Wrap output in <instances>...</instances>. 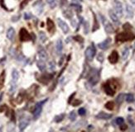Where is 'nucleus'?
<instances>
[{
    "mask_svg": "<svg viewBox=\"0 0 135 132\" xmlns=\"http://www.w3.org/2000/svg\"><path fill=\"white\" fill-rule=\"evenodd\" d=\"M46 3L51 8H55L57 6V0H46Z\"/></svg>",
    "mask_w": 135,
    "mask_h": 132,
    "instance_id": "25",
    "label": "nucleus"
},
{
    "mask_svg": "<svg viewBox=\"0 0 135 132\" xmlns=\"http://www.w3.org/2000/svg\"><path fill=\"white\" fill-rule=\"evenodd\" d=\"M97 59H98V60H99V62H103V60H104V55H103V54H102V53H99V55L97 56Z\"/></svg>",
    "mask_w": 135,
    "mask_h": 132,
    "instance_id": "40",
    "label": "nucleus"
},
{
    "mask_svg": "<svg viewBox=\"0 0 135 132\" xmlns=\"http://www.w3.org/2000/svg\"><path fill=\"white\" fill-rule=\"evenodd\" d=\"M38 56H39L41 60L44 61L47 60V53L46 52L45 50H43V49H41V50H39V51H38Z\"/></svg>",
    "mask_w": 135,
    "mask_h": 132,
    "instance_id": "16",
    "label": "nucleus"
},
{
    "mask_svg": "<svg viewBox=\"0 0 135 132\" xmlns=\"http://www.w3.org/2000/svg\"><path fill=\"white\" fill-rule=\"evenodd\" d=\"M12 77H13V82H17V79H19V73L17 70H13V73H12Z\"/></svg>",
    "mask_w": 135,
    "mask_h": 132,
    "instance_id": "23",
    "label": "nucleus"
},
{
    "mask_svg": "<svg viewBox=\"0 0 135 132\" xmlns=\"http://www.w3.org/2000/svg\"><path fill=\"white\" fill-rule=\"evenodd\" d=\"M135 38V36L132 32H121L119 33L118 35L115 36V39H116V41H132Z\"/></svg>",
    "mask_w": 135,
    "mask_h": 132,
    "instance_id": "1",
    "label": "nucleus"
},
{
    "mask_svg": "<svg viewBox=\"0 0 135 132\" xmlns=\"http://www.w3.org/2000/svg\"><path fill=\"white\" fill-rule=\"evenodd\" d=\"M126 16L128 18H132L133 17V8L129 5V4H126Z\"/></svg>",
    "mask_w": 135,
    "mask_h": 132,
    "instance_id": "15",
    "label": "nucleus"
},
{
    "mask_svg": "<svg viewBox=\"0 0 135 132\" xmlns=\"http://www.w3.org/2000/svg\"><path fill=\"white\" fill-rule=\"evenodd\" d=\"M110 44H111V39H110V38H107V39H105L104 41L99 43L98 44V47L99 49H101V50L105 51V50H107V49L109 47Z\"/></svg>",
    "mask_w": 135,
    "mask_h": 132,
    "instance_id": "9",
    "label": "nucleus"
},
{
    "mask_svg": "<svg viewBox=\"0 0 135 132\" xmlns=\"http://www.w3.org/2000/svg\"><path fill=\"white\" fill-rule=\"evenodd\" d=\"M124 93H120L116 98V102L118 104H121L122 102H124Z\"/></svg>",
    "mask_w": 135,
    "mask_h": 132,
    "instance_id": "28",
    "label": "nucleus"
},
{
    "mask_svg": "<svg viewBox=\"0 0 135 132\" xmlns=\"http://www.w3.org/2000/svg\"><path fill=\"white\" fill-rule=\"evenodd\" d=\"M30 2V0H23V1L21 3V4H20V8L21 9H22L23 8H25V6L27 5V4Z\"/></svg>",
    "mask_w": 135,
    "mask_h": 132,
    "instance_id": "37",
    "label": "nucleus"
},
{
    "mask_svg": "<svg viewBox=\"0 0 135 132\" xmlns=\"http://www.w3.org/2000/svg\"><path fill=\"white\" fill-rule=\"evenodd\" d=\"M124 97H125V99H126V102H133L134 101V96L132 93H128Z\"/></svg>",
    "mask_w": 135,
    "mask_h": 132,
    "instance_id": "26",
    "label": "nucleus"
},
{
    "mask_svg": "<svg viewBox=\"0 0 135 132\" xmlns=\"http://www.w3.org/2000/svg\"><path fill=\"white\" fill-rule=\"evenodd\" d=\"M78 113H79L80 116H85V113H86V111H85V109L84 108V107H81V108L79 109Z\"/></svg>",
    "mask_w": 135,
    "mask_h": 132,
    "instance_id": "38",
    "label": "nucleus"
},
{
    "mask_svg": "<svg viewBox=\"0 0 135 132\" xmlns=\"http://www.w3.org/2000/svg\"><path fill=\"white\" fill-rule=\"evenodd\" d=\"M57 23H58V26L60 27V28L62 30V32H63L65 34L68 33V32H69V27L66 24V22H65L63 20H61V18H58V19H57Z\"/></svg>",
    "mask_w": 135,
    "mask_h": 132,
    "instance_id": "10",
    "label": "nucleus"
},
{
    "mask_svg": "<svg viewBox=\"0 0 135 132\" xmlns=\"http://www.w3.org/2000/svg\"><path fill=\"white\" fill-rule=\"evenodd\" d=\"M94 20H95V24H94V28H93V32H95L97 29H99V24H98V22H97V19H96V17L94 14Z\"/></svg>",
    "mask_w": 135,
    "mask_h": 132,
    "instance_id": "32",
    "label": "nucleus"
},
{
    "mask_svg": "<svg viewBox=\"0 0 135 132\" xmlns=\"http://www.w3.org/2000/svg\"><path fill=\"white\" fill-rule=\"evenodd\" d=\"M64 117H65V114H61V115H59V116H56V120H55V121H56V122H61L62 120L64 119Z\"/></svg>",
    "mask_w": 135,
    "mask_h": 132,
    "instance_id": "34",
    "label": "nucleus"
},
{
    "mask_svg": "<svg viewBox=\"0 0 135 132\" xmlns=\"http://www.w3.org/2000/svg\"><path fill=\"white\" fill-rule=\"evenodd\" d=\"M104 89L105 93L109 96H114L115 92V89H113V86L110 84V82H107L104 85Z\"/></svg>",
    "mask_w": 135,
    "mask_h": 132,
    "instance_id": "8",
    "label": "nucleus"
},
{
    "mask_svg": "<svg viewBox=\"0 0 135 132\" xmlns=\"http://www.w3.org/2000/svg\"><path fill=\"white\" fill-rule=\"evenodd\" d=\"M71 6L73 8H75V11L78 12H81V10H82V7H81L80 5H79V4H77V3H71Z\"/></svg>",
    "mask_w": 135,
    "mask_h": 132,
    "instance_id": "29",
    "label": "nucleus"
},
{
    "mask_svg": "<svg viewBox=\"0 0 135 132\" xmlns=\"http://www.w3.org/2000/svg\"><path fill=\"white\" fill-rule=\"evenodd\" d=\"M88 27H89V23L87 22H85V34H88V32H89L88 31V29H89Z\"/></svg>",
    "mask_w": 135,
    "mask_h": 132,
    "instance_id": "42",
    "label": "nucleus"
},
{
    "mask_svg": "<svg viewBox=\"0 0 135 132\" xmlns=\"http://www.w3.org/2000/svg\"><path fill=\"white\" fill-rule=\"evenodd\" d=\"M80 103H81V101H80V100H75L73 102H71V104L73 105L74 106H78V105H80Z\"/></svg>",
    "mask_w": 135,
    "mask_h": 132,
    "instance_id": "41",
    "label": "nucleus"
},
{
    "mask_svg": "<svg viewBox=\"0 0 135 132\" xmlns=\"http://www.w3.org/2000/svg\"><path fill=\"white\" fill-rule=\"evenodd\" d=\"M28 123H29V121L27 120V119H22L21 120L20 123H19V130H24V129L26 128V127L27 126Z\"/></svg>",
    "mask_w": 135,
    "mask_h": 132,
    "instance_id": "18",
    "label": "nucleus"
},
{
    "mask_svg": "<svg viewBox=\"0 0 135 132\" xmlns=\"http://www.w3.org/2000/svg\"><path fill=\"white\" fill-rule=\"evenodd\" d=\"M109 17L110 18H111V20L113 21V22H114L115 24H117V25H119V17L116 13H115V12H114L113 10H110L109 11Z\"/></svg>",
    "mask_w": 135,
    "mask_h": 132,
    "instance_id": "13",
    "label": "nucleus"
},
{
    "mask_svg": "<svg viewBox=\"0 0 135 132\" xmlns=\"http://www.w3.org/2000/svg\"><path fill=\"white\" fill-rule=\"evenodd\" d=\"M90 73V69H89V65L87 64H85V70L83 71V77H87V75Z\"/></svg>",
    "mask_w": 135,
    "mask_h": 132,
    "instance_id": "31",
    "label": "nucleus"
},
{
    "mask_svg": "<svg viewBox=\"0 0 135 132\" xmlns=\"http://www.w3.org/2000/svg\"><path fill=\"white\" fill-rule=\"evenodd\" d=\"M128 128V126L126 125H124V123L122 125H120V130H127Z\"/></svg>",
    "mask_w": 135,
    "mask_h": 132,
    "instance_id": "43",
    "label": "nucleus"
},
{
    "mask_svg": "<svg viewBox=\"0 0 135 132\" xmlns=\"http://www.w3.org/2000/svg\"><path fill=\"white\" fill-rule=\"evenodd\" d=\"M95 53H96V50H95V47L94 46V44H92L91 46H90L87 49L85 50V55L86 60L88 61H91L94 59L95 55Z\"/></svg>",
    "mask_w": 135,
    "mask_h": 132,
    "instance_id": "3",
    "label": "nucleus"
},
{
    "mask_svg": "<svg viewBox=\"0 0 135 132\" xmlns=\"http://www.w3.org/2000/svg\"><path fill=\"white\" fill-rule=\"evenodd\" d=\"M67 3V0H61V6L63 7L64 5H66Z\"/></svg>",
    "mask_w": 135,
    "mask_h": 132,
    "instance_id": "44",
    "label": "nucleus"
},
{
    "mask_svg": "<svg viewBox=\"0 0 135 132\" xmlns=\"http://www.w3.org/2000/svg\"><path fill=\"white\" fill-rule=\"evenodd\" d=\"M2 97H3V94H0V101L2 100Z\"/></svg>",
    "mask_w": 135,
    "mask_h": 132,
    "instance_id": "45",
    "label": "nucleus"
},
{
    "mask_svg": "<svg viewBox=\"0 0 135 132\" xmlns=\"http://www.w3.org/2000/svg\"><path fill=\"white\" fill-rule=\"evenodd\" d=\"M129 55V49L128 48H125L123 53H122V58H123V60H127V58L128 57Z\"/></svg>",
    "mask_w": 135,
    "mask_h": 132,
    "instance_id": "24",
    "label": "nucleus"
},
{
    "mask_svg": "<svg viewBox=\"0 0 135 132\" xmlns=\"http://www.w3.org/2000/svg\"><path fill=\"white\" fill-rule=\"evenodd\" d=\"M69 118H70V120L71 121H75V119H76V114H75V112L73 111H71V113H70V115H69Z\"/></svg>",
    "mask_w": 135,
    "mask_h": 132,
    "instance_id": "35",
    "label": "nucleus"
},
{
    "mask_svg": "<svg viewBox=\"0 0 135 132\" xmlns=\"http://www.w3.org/2000/svg\"><path fill=\"white\" fill-rule=\"evenodd\" d=\"M63 16L68 19H71L72 17H73V13L70 10V9H66V10L63 11Z\"/></svg>",
    "mask_w": 135,
    "mask_h": 132,
    "instance_id": "22",
    "label": "nucleus"
},
{
    "mask_svg": "<svg viewBox=\"0 0 135 132\" xmlns=\"http://www.w3.org/2000/svg\"><path fill=\"white\" fill-rule=\"evenodd\" d=\"M99 17H101V19H102V22L104 24V30L105 32L109 33V34H111L114 32V27L112 26V24L109 22L107 20H106V18L103 16V15H101V14H99Z\"/></svg>",
    "mask_w": 135,
    "mask_h": 132,
    "instance_id": "4",
    "label": "nucleus"
},
{
    "mask_svg": "<svg viewBox=\"0 0 135 132\" xmlns=\"http://www.w3.org/2000/svg\"><path fill=\"white\" fill-rule=\"evenodd\" d=\"M115 122H116L117 125H120L124 122V119L123 118V117H117V118L115 119Z\"/></svg>",
    "mask_w": 135,
    "mask_h": 132,
    "instance_id": "33",
    "label": "nucleus"
},
{
    "mask_svg": "<svg viewBox=\"0 0 135 132\" xmlns=\"http://www.w3.org/2000/svg\"><path fill=\"white\" fill-rule=\"evenodd\" d=\"M112 116H113L112 114H108V113H105V112L101 111L99 114L96 115L95 117L97 119H100V120H109L111 118Z\"/></svg>",
    "mask_w": 135,
    "mask_h": 132,
    "instance_id": "12",
    "label": "nucleus"
},
{
    "mask_svg": "<svg viewBox=\"0 0 135 132\" xmlns=\"http://www.w3.org/2000/svg\"><path fill=\"white\" fill-rule=\"evenodd\" d=\"M130 1H131L133 3H135V0H130Z\"/></svg>",
    "mask_w": 135,
    "mask_h": 132,
    "instance_id": "46",
    "label": "nucleus"
},
{
    "mask_svg": "<svg viewBox=\"0 0 135 132\" xmlns=\"http://www.w3.org/2000/svg\"><path fill=\"white\" fill-rule=\"evenodd\" d=\"M114 11L115 13L117 14L118 17H122L123 16V5L118 0H115L114 2Z\"/></svg>",
    "mask_w": 135,
    "mask_h": 132,
    "instance_id": "7",
    "label": "nucleus"
},
{
    "mask_svg": "<svg viewBox=\"0 0 135 132\" xmlns=\"http://www.w3.org/2000/svg\"><path fill=\"white\" fill-rule=\"evenodd\" d=\"M46 101H47V99L38 102V103L36 105L35 110H34V111H33V117H34V119H37L38 117L40 116V115L42 113V105L44 104Z\"/></svg>",
    "mask_w": 135,
    "mask_h": 132,
    "instance_id": "5",
    "label": "nucleus"
},
{
    "mask_svg": "<svg viewBox=\"0 0 135 132\" xmlns=\"http://www.w3.org/2000/svg\"><path fill=\"white\" fill-rule=\"evenodd\" d=\"M19 38H20L21 41H27L32 40L31 35L28 33V32L25 28H22L20 30V32H19Z\"/></svg>",
    "mask_w": 135,
    "mask_h": 132,
    "instance_id": "6",
    "label": "nucleus"
},
{
    "mask_svg": "<svg viewBox=\"0 0 135 132\" xmlns=\"http://www.w3.org/2000/svg\"><path fill=\"white\" fill-rule=\"evenodd\" d=\"M32 17V14L31 13H25L24 14V19H25V20H29V19H31Z\"/></svg>",
    "mask_w": 135,
    "mask_h": 132,
    "instance_id": "39",
    "label": "nucleus"
},
{
    "mask_svg": "<svg viewBox=\"0 0 135 132\" xmlns=\"http://www.w3.org/2000/svg\"><path fill=\"white\" fill-rule=\"evenodd\" d=\"M55 69H56V64H55V62L54 61L49 62V70L51 71H53Z\"/></svg>",
    "mask_w": 135,
    "mask_h": 132,
    "instance_id": "36",
    "label": "nucleus"
},
{
    "mask_svg": "<svg viewBox=\"0 0 135 132\" xmlns=\"http://www.w3.org/2000/svg\"><path fill=\"white\" fill-rule=\"evenodd\" d=\"M37 65L38 67V69H39L41 71H44L45 69H46V65H45V62L43 60H39L37 62Z\"/></svg>",
    "mask_w": 135,
    "mask_h": 132,
    "instance_id": "21",
    "label": "nucleus"
},
{
    "mask_svg": "<svg viewBox=\"0 0 135 132\" xmlns=\"http://www.w3.org/2000/svg\"><path fill=\"white\" fill-rule=\"evenodd\" d=\"M56 53L60 55L61 53L62 50H63V44H62V41L61 40H58L56 41Z\"/></svg>",
    "mask_w": 135,
    "mask_h": 132,
    "instance_id": "17",
    "label": "nucleus"
},
{
    "mask_svg": "<svg viewBox=\"0 0 135 132\" xmlns=\"http://www.w3.org/2000/svg\"><path fill=\"white\" fill-rule=\"evenodd\" d=\"M89 82L91 85H95L99 80V72L98 70L93 69L90 70L89 73Z\"/></svg>",
    "mask_w": 135,
    "mask_h": 132,
    "instance_id": "2",
    "label": "nucleus"
},
{
    "mask_svg": "<svg viewBox=\"0 0 135 132\" xmlns=\"http://www.w3.org/2000/svg\"><path fill=\"white\" fill-rule=\"evenodd\" d=\"M108 60L111 64H116L118 62V60H119V54H118V52L116 51H114L109 55Z\"/></svg>",
    "mask_w": 135,
    "mask_h": 132,
    "instance_id": "11",
    "label": "nucleus"
},
{
    "mask_svg": "<svg viewBox=\"0 0 135 132\" xmlns=\"http://www.w3.org/2000/svg\"><path fill=\"white\" fill-rule=\"evenodd\" d=\"M4 81H5V71H3L2 74H0V90H1L3 85H4Z\"/></svg>",
    "mask_w": 135,
    "mask_h": 132,
    "instance_id": "20",
    "label": "nucleus"
},
{
    "mask_svg": "<svg viewBox=\"0 0 135 132\" xmlns=\"http://www.w3.org/2000/svg\"><path fill=\"white\" fill-rule=\"evenodd\" d=\"M14 35H15V30L13 27H10L7 32V37L8 38V40H13Z\"/></svg>",
    "mask_w": 135,
    "mask_h": 132,
    "instance_id": "19",
    "label": "nucleus"
},
{
    "mask_svg": "<svg viewBox=\"0 0 135 132\" xmlns=\"http://www.w3.org/2000/svg\"><path fill=\"white\" fill-rule=\"evenodd\" d=\"M114 107V104L113 102H108L107 103L105 104V108L108 109V110H109V111L113 110Z\"/></svg>",
    "mask_w": 135,
    "mask_h": 132,
    "instance_id": "30",
    "label": "nucleus"
},
{
    "mask_svg": "<svg viewBox=\"0 0 135 132\" xmlns=\"http://www.w3.org/2000/svg\"><path fill=\"white\" fill-rule=\"evenodd\" d=\"M39 39H40L41 42H42V43L46 42V41L47 40L46 35V34H45L44 32H41L39 33Z\"/></svg>",
    "mask_w": 135,
    "mask_h": 132,
    "instance_id": "27",
    "label": "nucleus"
},
{
    "mask_svg": "<svg viewBox=\"0 0 135 132\" xmlns=\"http://www.w3.org/2000/svg\"><path fill=\"white\" fill-rule=\"evenodd\" d=\"M46 25H47V30L49 32L52 33L55 32V24L53 22V21L50 18H47V21H46Z\"/></svg>",
    "mask_w": 135,
    "mask_h": 132,
    "instance_id": "14",
    "label": "nucleus"
}]
</instances>
